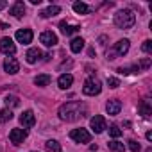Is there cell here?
Listing matches in <instances>:
<instances>
[{
    "instance_id": "8992f818",
    "label": "cell",
    "mask_w": 152,
    "mask_h": 152,
    "mask_svg": "<svg viewBox=\"0 0 152 152\" xmlns=\"http://www.w3.org/2000/svg\"><path fill=\"white\" fill-rule=\"evenodd\" d=\"M25 138H27V131L25 129H13L9 132V140H11L13 145H22Z\"/></svg>"
},
{
    "instance_id": "2e32d148",
    "label": "cell",
    "mask_w": 152,
    "mask_h": 152,
    "mask_svg": "<svg viewBox=\"0 0 152 152\" xmlns=\"http://www.w3.org/2000/svg\"><path fill=\"white\" fill-rule=\"evenodd\" d=\"M138 109H140V113H141L145 118H148V116L152 115V104H150V100H148V99H143V100L140 102Z\"/></svg>"
},
{
    "instance_id": "9a60e30c",
    "label": "cell",
    "mask_w": 152,
    "mask_h": 152,
    "mask_svg": "<svg viewBox=\"0 0 152 152\" xmlns=\"http://www.w3.org/2000/svg\"><path fill=\"white\" fill-rule=\"evenodd\" d=\"M59 29H61V32L64 34V36H72V34H75V32H79V25H70V23H66V22H61L59 23Z\"/></svg>"
},
{
    "instance_id": "ba28073f",
    "label": "cell",
    "mask_w": 152,
    "mask_h": 152,
    "mask_svg": "<svg viewBox=\"0 0 152 152\" xmlns=\"http://www.w3.org/2000/svg\"><path fill=\"white\" fill-rule=\"evenodd\" d=\"M32 31L31 29H20L18 32H16V41L18 43H22V45H29L31 41H32Z\"/></svg>"
},
{
    "instance_id": "cb8c5ba5",
    "label": "cell",
    "mask_w": 152,
    "mask_h": 152,
    "mask_svg": "<svg viewBox=\"0 0 152 152\" xmlns=\"http://www.w3.org/2000/svg\"><path fill=\"white\" fill-rule=\"evenodd\" d=\"M45 148H47L48 152H61V145H59V141H56V140H48V141L45 143Z\"/></svg>"
},
{
    "instance_id": "484cf974",
    "label": "cell",
    "mask_w": 152,
    "mask_h": 152,
    "mask_svg": "<svg viewBox=\"0 0 152 152\" xmlns=\"http://www.w3.org/2000/svg\"><path fill=\"white\" fill-rule=\"evenodd\" d=\"M109 136H113V138H120V136H122V129H120L118 125H111V127H109Z\"/></svg>"
},
{
    "instance_id": "ffe728a7",
    "label": "cell",
    "mask_w": 152,
    "mask_h": 152,
    "mask_svg": "<svg viewBox=\"0 0 152 152\" xmlns=\"http://www.w3.org/2000/svg\"><path fill=\"white\" fill-rule=\"evenodd\" d=\"M70 48H72L73 54H79V52L84 48V39H83V38H73L72 43H70Z\"/></svg>"
},
{
    "instance_id": "3957f363",
    "label": "cell",
    "mask_w": 152,
    "mask_h": 152,
    "mask_svg": "<svg viewBox=\"0 0 152 152\" xmlns=\"http://www.w3.org/2000/svg\"><path fill=\"white\" fill-rule=\"evenodd\" d=\"M100 91H102V83H100L97 77H90V79L84 83V86H83V93L88 95V97H95V95H99Z\"/></svg>"
},
{
    "instance_id": "e575fe53",
    "label": "cell",
    "mask_w": 152,
    "mask_h": 152,
    "mask_svg": "<svg viewBox=\"0 0 152 152\" xmlns=\"http://www.w3.org/2000/svg\"><path fill=\"white\" fill-rule=\"evenodd\" d=\"M6 7V2H0V9H4Z\"/></svg>"
},
{
    "instance_id": "8fae6325",
    "label": "cell",
    "mask_w": 152,
    "mask_h": 152,
    "mask_svg": "<svg viewBox=\"0 0 152 152\" xmlns=\"http://www.w3.org/2000/svg\"><path fill=\"white\" fill-rule=\"evenodd\" d=\"M120 109H122V102H120L118 99H111V100H107V104H106V111H107V115L115 116V115L120 113Z\"/></svg>"
},
{
    "instance_id": "9c48e42d",
    "label": "cell",
    "mask_w": 152,
    "mask_h": 152,
    "mask_svg": "<svg viewBox=\"0 0 152 152\" xmlns=\"http://www.w3.org/2000/svg\"><path fill=\"white\" fill-rule=\"evenodd\" d=\"M39 41H41L45 47H54V45H57V36H56L52 31H45V32H41Z\"/></svg>"
},
{
    "instance_id": "7a4b0ae2",
    "label": "cell",
    "mask_w": 152,
    "mask_h": 152,
    "mask_svg": "<svg viewBox=\"0 0 152 152\" xmlns=\"http://www.w3.org/2000/svg\"><path fill=\"white\" fill-rule=\"evenodd\" d=\"M136 23V15L131 9H122L115 15V25L118 29H131Z\"/></svg>"
},
{
    "instance_id": "e0dca14e",
    "label": "cell",
    "mask_w": 152,
    "mask_h": 152,
    "mask_svg": "<svg viewBox=\"0 0 152 152\" xmlns=\"http://www.w3.org/2000/svg\"><path fill=\"white\" fill-rule=\"evenodd\" d=\"M72 83H73V77H72L70 73H63L61 77L57 79V84H59L61 90H68V88L72 86Z\"/></svg>"
},
{
    "instance_id": "6da1fadb",
    "label": "cell",
    "mask_w": 152,
    "mask_h": 152,
    "mask_svg": "<svg viewBox=\"0 0 152 152\" xmlns=\"http://www.w3.org/2000/svg\"><path fill=\"white\" fill-rule=\"evenodd\" d=\"M59 118L64 120V122H75V120H79L83 116L88 115V107L83 104V102H66L59 107Z\"/></svg>"
},
{
    "instance_id": "f546056e",
    "label": "cell",
    "mask_w": 152,
    "mask_h": 152,
    "mask_svg": "<svg viewBox=\"0 0 152 152\" xmlns=\"http://www.w3.org/2000/svg\"><path fill=\"white\" fill-rule=\"evenodd\" d=\"M107 84H109V88H118L120 86V81L115 79V77H107Z\"/></svg>"
},
{
    "instance_id": "5b68a950",
    "label": "cell",
    "mask_w": 152,
    "mask_h": 152,
    "mask_svg": "<svg viewBox=\"0 0 152 152\" xmlns=\"http://www.w3.org/2000/svg\"><path fill=\"white\" fill-rule=\"evenodd\" d=\"M90 127H91V129H93V132H97V134L104 132V131L107 129V125H106V118H104V116H100V115H95V116L90 120Z\"/></svg>"
},
{
    "instance_id": "5bb4252c",
    "label": "cell",
    "mask_w": 152,
    "mask_h": 152,
    "mask_svg": "<svg viewBox=\"0 0 152 152\" xmlns=\"http://www.w3.org/2000/svg\"><path fill=\"white\" fill-rule=\"evenodd\" d=\"M129 39H120V41H116L115 43V54L116 56H125L127 52H129Z\"/></svg>"
},
{
    "instance_id": "836d02e7",
    "label": "cell",
    "mask_w": 152,
    "mask_h": 152,
    "mask_svg": "<svg viewBox=\"0 0 152 152\" xmlns=\"http://www.w3.org/2000/svg\"><path fill=\"white\" fill-rule=\"evenodd\" d=\"M145 136H147V140H148V141H152V131H148Z\"/></svg>"
},
{
    "instance_id": "1f68e13d",
    "label": "cell",
    "mask_w": 152,
    "mask_h": 152,
    "mask_svg": "<svg viewBox=\"0 0 152 152\" xmlns=\"http://www.w3.org/2000/svg\"><path fill=\"white\" fill-rule=\"evenodd\" d=\"M116 72H118V73H122V75H129V73H131V72H129V68H118Z\"/></svg>"
},
{
    "instance_id": "83f0119b",
    "label": "cell",
    "mask_w": 152,
    "mask_h": 152,
    "mask_svg": "<svg viewBox=\"0 0 152 152\" xmlns=\"http://www.w3.org/2000/svg\"><path fill=\"white\" fill-rule=\"evenodd\" d=\"M127 143H129V148H131L132 152H140V148H141V145H140L138 141H134V140H129Z\"/></svg>"
},
{
    "instance_id": "4fadbf2b",
    "label": "cell",
    "mask_w": 152,
    "mask_h": 152,
    "mask_svg": "<svg viewBox=\"0 0 152 152\" xmlns=\"http://www.w3.org/2000/svg\"><path fill=\"white\" fill-rule=\"evenodd\" d=\"M9 13H11L15 18H22V16L25 15V4L22 2V0H18V2H15V4L11 6Z\"/></svg>"
},
{
    "instance_id": "4dcf8cb0",
    "label": "cell",
    "mask_w": 152,
    "mask_h": 152,
    "mask_svg": "<svg viewBox=\"0 0 152 152\" xmlns=\"http://www.w3.org/2000/svg\"><path fill=\"white\" fill-rule=\"evenodd\" d=\"M138 66H140V68H148V66H150V59H148V57L141 59V63H140Z\"/></svg>"
},
{
    "instance_id": "f1b7e54d",
    "label": "cell",
    "mask_w": 152,
    "mask_h": 152,
    "mask_svg": "<svg viewBox=\"0 0 152 152\" xmlns=\"http://www.w3.org/2000/svg\"><path fill=\"white\" fill-rule=\"evenodd\" d=\"M141 50H143V52H147V54H150V52H152V41H150V39L143 41V45H141Z\"/></svg>"
},
{
    "instance_id": "d6a6232c",
    "label": "cell",
    "mask_w": 152,
    "mask_h": 152,
    "mask_svg": "<svg viewBox=\"0 0 152 152\" xmlns=\"http://www.w3.org/2000/svg\"><path fill=\"white\" fill-rule=\"evenodd\" d=\"M31 4H32V6H39V4H41V0H31Z\"/></svg>"
},
{
    "instance_id": "30bf717a",
    "label": "cell",
    "mask_w": 152,
    "mask_h": 152,
    "mask_svg": "<svg viewBox=\"0 0 152 152\" xmlns=\"http://www.w3.org/2000/svg\"><path fill=\"white\" fill-rule=\"evenodd\" d=\"M4 70H6L7 73L15 75V73L20 72V63H18L15 57H6V61H4Z\"/></svg>"
},
{
    "instance_id": "d6986e66",
    "label": "cell",
    "mask_w": 152,
    "mask_h": 152,
    "mask_svg": "<svg viewBox=\"0 0 152 152\" xmlns=\"http://www.w3.org/2000/svg\"><path fill=\"white\" fill-rule=\"evenodd\" d=\"M61 13V7L59 6H48L47 9H43L41 13H39V16L41 18H50V16H56V15H59Z\"/></svg>"
},
{
    "instance_id": "7402d4cb",
    "label": "cell",
    "mask_w": 152,
    "mask_h": 152,
    "mask_svg": "<svg viewBox=\"0 0 152 152\" xmlns=\"http://www.w3.org/2000/svg\"><path fill=\"white\" fill-rule=\"evenodd\" d=\"M72 7H73V11L77 13V15H88V13H90V7H88L84 2H75Z\"/></svg>"
},
{
    "instance_id": "603a6c76",
    "label": "cell",
    "mask_w": 152,
    "mask_h": 152,
    "mask_svg": "<svg viewBox=\"0 0 152 152\" xmlns=\"http://www.w3.org/2000/svg\"><path fill=\"white\" fill-rule=\"evenodd\" d=\"M107 147H109V150H113V152H124V150H125V145H124L122 141H118V140L109 141Z\"/></svg>"
},
{
    "instance_id": "7c38bea8",
    "label": "cell",
    "mask_w": 152,
    "mask_h": 152,
    "mask_svg": "<svg viewBox=\"0 0 152 152\" xmlns=\"http://www.w3.org/2000/svg\"><path fill=\"white\" fill-rule=\"evenodd\" d=\"M20 124H22L23 127H32V125L36 124L34 113H32V111H23V113L20 115Z\"/></svg>"
},
{
    "instance_id": "d4e9b609",
    "label": "cell",
    "mask_w": 152,
    "mask_h": 152,
    "mask_svg": "<svg viewBox=\"0 0 152 152\" xmlns=\"http://www.w3.org/2000/svg\"><path fill=\"white\" fill-rule=\"evenodd\" d=\"M11 118H13V111H11L9 107H6V109L0 111V122H7V120H11Z\"/></svg>"
},
{
    "instance_id": "277c9868",
    "label": "cell",
    "mask_w": 152,
    "mask_h": 152,
    "mask_svg": "<svg viewBox=\"0 0 152 152\" xmlns=\"http://www.w3.org/2000/svg\"><path fill=\"white\" fill-rule=\"evenodd\" d=\"M70 138L75 141V143H90V140H91V134L86 131V129H73L72 132H70Z\"/></svg>"
},
{
    "instance_id": "4316f807",
    "label": "cell",
    "mask_w": 152,
    "mask_h": 152,
    "mask_svg": "<svg viewBox=\"0 0 152 152\" xmlns=\"http://www.w3.org/2000/svg\"><path fill=\"white\" fill-rule=\"evenodd\" d=\"M6 104H7V107H9V106L15 107V106L20 104V100H18V97H7V99H6Z\"/></svg>"
},
{
    "instance_id": "44dd1931",
    "label": "cell",
    "mask_w": 152,
    "mask_h": 152,
    "mask_svg": "<svg viewBox=\"0 0 152 152\" xmlns=\"http://www.w3.org/2000/svg\"><path fill=\"white\" fill-rule=\"evenodd\" d=\"M50 81H52V77H50L48 73H41V75H38V77L34 79V84L39 86V88H43V86H48Z\"/></svg>"
},
{
    "instance_id": "ac0fdd59",
    "label": "cell",
    "mask_w": 152,
    "mask_h": 152,
    "mask_svg": "<svg viewBox=\"0 0 152 152\" xmlns=\"http://www.w3.org/2000/svg\"><path fill=\"white\" fill-rule=\"evenodd\" d=\"M39 57H41V50H39V48H29L27 54H25V59H27V63H31V64H34L36 61H39Z\"/></svg>"
},
{
    "instance_id": "52a82bcc",
    "label": "cell",
    "mask_w": 152,
    "mask_h": 152,
    "mask_svg": "<svg viewBox=\"0 0 152 152\" xmlns=\"http://www.w3.org/2000/svg\"><path fill=\"white\" fill-rule=\"evenodd\" d=\"M0 52L7 54V56H13L16 52V47H15L11 38H2V39H0Z\"/></svg>"
}]
</instances>
